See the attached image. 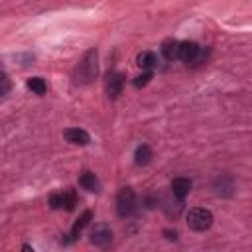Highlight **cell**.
<instances>
[{"instance_id": "6da1fadb", "label": "cell", "mask_w": 252, "mask_h": 252, "mask_svg": "<svg viewBox=\"0 0 252 252\" xmlns=\"http://www.w3.org/2000/svg\"><path fill=\"white\" fill-rule=\"evenodd\" d=\"M213 224V213L209 209H191L187 213V226L191 230H197V232H203V230H209Z\"/></svg>"}, {"instance_id": "7a4b0ae2", "label": "cell", "mask_w": 252, "mask_h": 252, "mask_svg": "<svg viewBox=\"0 0 252 252\" xmlns=\"http://www.w3.org/2000/svg\"><path fill=\"white\" fill-rule=\"evenodd\" d=\"M116 211L120 217H130L134 211H136V193L130 189V187H124L120 189L118 197H116Z\"/></svg>"}, {"instance_id": "3957f363", "label": "cell", "mask_w": 252, "mask_h": 252, "mask_svg": "<svg viewBox=\"0 0 252 252\" xmlns=\"http://www.w3.org/2000/svg\"><path fill=\"white\" fill-rule=\"evenodd\" d=\"M201 57H203V49L199 47V43H195V41H181L179 43V59L185 61L187 65L199 63Z\"/></svg>"}, {"instance_id": "277c9868", "label": "cell", "mask_w": 252, "mask_h": 252, "mask_svg": "<svg viewBox=\"0 0 252 252\" xmlns=\"http://www.w3.org/2000/svg\"><path fill=\"white\" fill-rule=\"evenodd\" d=\"M91 242L96 246H108L112 242V230L106 224H96L91 230Z\"/></svg>"}, {"instance_id": "5b68a950", "label": "cell", "mask_w": 252, "mask_h": 252, "mask_svg": "<svg viewBox=\"0 0 252 252\" xmlns=\"http://www.w3.org/2000/svg\"><path fill=\"white\" fill-rule=\"evenodd\" d=\"M122 87H124V75L122 73L112 71L106 75V93L110 98H116L122 93Z\"/></svg>"}, {"instance_id": "8992f818", "label": "cell", "mask_w": 252, "mask_h": 252, "mask_svg": "<svg viewBox=\"0 0 252 252\" xmlns=\"http://www.w3.org/2000/svg\"><path fill=\"white\" fill-rule=\"evenodd\" d=\"M81 71H85V73L81 75V81H91V79L96 75V51H94V49L87 53L85 61L81 63Z\"/></svg>"}, {"instance_id": "52a82bcc", "label": "cell", "mask_w": 252, "mask_h": 252, "mask_svg": "<svg viewBox=\"0 0 252 252\" xmlns=\"http://www.w3.org/2000/svg\"><path fill=\"white\" fill-rule=\"evenodd\" d=\"M63 136H65L67 142H71V144H75V146H87V144L91 142V136H89L83 128H67V130L63 132Z\"/></svg>"}, {"instance_id": "ba28073f", "label": "cell", "mask_w": 252, "mask_h": 252, "mask_svg": "<svg viewBox=\"0 0 252 252\" xmlns=\"http://www.w3.org/2000/svg\"><path fill=\"white\" fill-rule=\"evenodd\" d=\"M171 191H173V195H175L179 201H183L185 195L191 191V179H187V177H175V179L171 181Z\"/></svg>"}, {"instance_id": "9c48e42d", "label": "cell", "mask_w": 252, "mask_h": 252, "mask_svg": "<svg viewBox=\"0 0 252 252\" xmlns=\"http://www.w3.org/2000/svg\"><path fill=\"white\" fill-rule=\"evenodd\" d=\"M79 185L83 187V189H87V191H100V181L96 179V175L93 173V171H85V173H81L79 175Z\"/></svg>"}, {"instance_id": "30bf717a", "label": "cell", "mask_w": 252, "mask_h": 252, "mask_svg": "<svg viewBox=\"0 0 252 252\" xmlns=\"http://www.w3.org/2000/svg\"><path fill=\"white\" fill-rule=\"evenodd\" d=\"M136 63H138V67H142L144 71H152V69L158 65V55H156L154 51H142V53H138Z\"/></svg>"}, {"instance_id": "8fae6325", "label": "cell", "mask_w": 252, "mask_h": 252, "mask_svg": "<svg viewBox=\"0 0 252 252\" xmlns=\"http://www.w3.org/2000/svg\"><path fill=\"white\" fill-rule=\"evenodd\" d=\"M179 43L181 41H175V39H165L161 43V53L167 61H175L179 59Z\"/></svg>"}, {"instance_id": "7c38bea8", "label": "cell", "mask_w": 252, "mask_h": 252, "mask_svg": "<svg viewBox=\"0 0 252 252\" xmlns=\"http://www.w3.org/2000/svg\"><path fill=\"white\" fill-rule=\"evenodd\" d=\"M134 159H136L138 165L150 163V159H152V150H150V146H146V144L138 146V148H136V154H134Z\"/></svg>"}, {"instance_id": "4fadbf2b", "label": "cell", "mask_w": 252, "mask_h": 252, "mask_svg": "<svg viewBox=\"0 0 252 252\" xmlns=\"http://www.w3.org/2000/svg\"><path fill=\"white\" fill-rule=\"evenodd\" d=\"M91 219H93V213H91V211H85V213L79 217V220L73 224V230H71V238H77V234H79V232H81V230H83V228L89 224V220H91Z\"/></svg>"}, {"instance_id": "5bb4252c", "label": "cell", "mask_w": 252, "mask_h": 252, "mask_svg": "<svg viewBox=\"0 0 252 252\" xmlns=\"http://www.w3.org/2000/svg\"><path fill=\"white\" fill-rule=\"evenodd\" d=\"M28 89L33 91L35 94H45V91H47V83H45L41 77H32V79L28 81Z\"/></svg>"}, {"instance_id": "9a60e30c", "label": "cell", "mask_w": 252, "mask_h": 252, "mask_svg": "<svg viewBox=\"0 0 252 252\" xmlns=\"http://www.w3.org/2000/svg\"><path fill=\"white\" fill-rule=\"evenodd\" d=\"M61 197H63V209L73 211L75 205H77V195H75V191H73V189H65V191L61 193Z\"/></svg>"}, {"instance_id": "2e32d148", "label": "cell", "mask_w": 252, "mask_h": 252, "mask_svg": "<svg viewBox=\"0 0 252 252\" xmlns=\"http://www.w3.org/2000/svg\"><path fill=\"white\" fill-rule=\"evenodd\" d=\"M150 79H152V71H144L142 75H138V77L134 79V87H136V89L146 87V85L150 83Z\"/></svg>"}, {"instance_id": "e0dca14e", "label": "cell", "mask_w": 252, "mask_h": 252, "mask_svg": "<svg viewBox=\"0 0 252 252\" xmlns=\"http://www.w3.org/2000/svg\"><path fill=\"white\" fill-rule=\"evenodd\" d=\"M49 205H51L53 209H63V197H61V193L51 195V197H49Z\"/></svg>"}, {"instance_id": "ac0fdd59", "label": "cell", "mask_w": 252, "mask_h": 252, "mask_svg": "<svg viewBox=\"0 0 252 252\" xmlns=\"http://www.w3.org/2000/svg\"><path fill=\"white\" fill-rule=\"evenodd\" d=\"M2 83H4V87H2V94H6L8 89H10V83H8V77H6V75H2Z\"/></svg>"}]
</instances>
